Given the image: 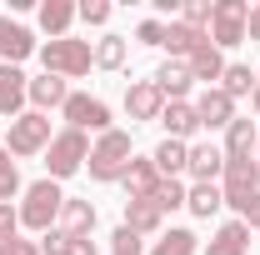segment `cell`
Masks as SVG:
<instances>
[{
    "label": "cell",
    "mask_w": 260,
    "mask_h": 255,
    "mask_svg": "<svg viewBox=\"0 0 260 255\" xmlns=\"http://www.w3.org/2000/svg\"><path fill=\"white\" fill-rule=\"evenodd\" d=\"M130 160H135V135L115 125V130H105V135H95L85 170H90V180L110 185V180H120V175L130 170Z\"/></svg>",
    "instance_id": "1"
},
{
    "label": "cell",
    "mask_w": 260,
    "mask_h": 255,
    "mask_svg": "<svg viewBox=\"0 0 260 255\" xmlns=\"http://www.w3.org/2000/svg\"><path fill=\"white\" fill-rule=\"evenodd\" d=\"M15 210H20V225L40 240L45 230H55V225H60V210H65L60 180H35V185H25V195H20V205H15Z\"/></svg>",
    "instance_id": "2"
},
{
    "label": "cell",
    "mask_w": 260,
    "mask_h": 255,
    "mask_svg": "<svg viewBox=\"0 0 260 255\" xmlns=\"http://www.w3.org/2000/svg\"><path fill=\"white\" fill-rule=\"evenodd\" d=\"M40 65H45V75L80 80V75H90V65H95V45H90V40H80V35L45 40V45H40Z\"/></svg>",
    "instance_id": "3"
},
{
    "label": "cell",
    "mask_w": 260,
    "mask_h": 255,
    "mask_svg": "<svg viewBox=\"0 0 260 255\" xmlns=\"http://www.w3.org/2000/svg\"><path fill=\"white\" fill-rule=\"evenodd\" d=\"M90 160V135L85 130H55V140L45 145V180H70L75 170H85Z\"/></svg>",
    "instance_id": "4"
},
{
    "label": "cell",
    "mask_w": 260,
    "mask_h": 255,
    "mask_svg": "<svg viewBox=\"0 0 260 255\" xmlns=\"http://www.w3.org/2000/svg\"><path fill=\"white\" fill-rule=\"evenodd\" d=\"M55 140V130H50V115H40V110H25V115H15L10 130H5V150L15 160H30V155H45V145Z\"/></svg>",
    "instance_id": "5"
},
{
    "label": "cell",
    "mask_w": 260,
    "mask_h": 255,
    "mask_svg": "<svg viewBox=\"0 0 260 255\" xmlns=\"http://www.w3.org/2000/svg\"><path fill=\"white\" fill-rule=\"evenodd\" d=\"M245 25H250V5L245 0H215V10H210V45H220V50H235V45H245Z\"/></svg>",
    "instance_id": "6"
},
{
    "label": "cell",
    "mask_w": 260,
    "mask_h": 255,
    "mask_svg": "<svg viewBox=\"0 0 260 255\" xmlns=\"http://www.w3.org/2000/svg\"><path fill=\"white\" fill-rule=\"evenodd\" d=\"M60 115H65V125L70 130H95V135H105V130H115V120H110V105L100 95H85V90H70V100L60 105Z\"/></svg>",
    "instance_id": "7"
},
{
    "label": "cell",
    "mask_w": 260,
    "mask_h": 255,
    "mask_svg": "<svg viewBox=\"0 0 260 255\" xmlns=\"http://www.w3.org/2000/svg\"><path fill=\"white\" fill-rule=\"evenodd\" d=\"M220 195H225V205L240 215V205L260 195V160H225V175H220Z\"/></svg>",
    "instance_id": "8"
},
{
    "label": "cell",
    "mask_w": 260,
    "mask_h": 255,
    "mask_svg": "<svg viewBox=\"0 0 260 255\" xmlns=\"http://www.w3.org/2000/svg\"><path fill=\"white\" fill-rule=\"evenodd\" d=\"M185 175H190L195 185H220V175H225V150H220V145H210V140H190Z\"/></svg>",
    "instance_id": "9"
},
{
    "label": "cell",
    "mask_w": 260,
    "mask_h": 255,
    "mask_svg": "<svg viewBox=\"0 0 260 255\" xmlns=\"http://www.w3.org/2000/svg\"><path fill=\"white\" fill-rule=\"evenodd\" d=\"M30 110V75L20 65H0V115H25Z\"/></svg>",
    "instance_id": "10"
},
{
    "label": "cell",
    "mask_w": 260,
    "mask_h": 255,
    "mask_svg": "<svg viewBox=\"0 0 260 255\" xmlns=\"http://www.w3.org/2000/svg\"><path fill=\"white\" fill-rule=\"evenodd\" d=\"M160 110H165V95L155 90V80H130V85H125V115H130V125L160 120Z\"/></svg>",
    "instance_id": "11"
},
{
    "label": "cell",
    "mask_w": 260,
    "mask_h": 255,
    "mask_svg": "<svg viewBox=\"0 0 260 255\" xmlns=\"http://www.w3.org/2000/svg\"><path fill=\"white\" fill-rule=\"evenodd\" d=\"M195 105V120H200V130H225L230 120H235V100L220 90V85H210V90H200V95L190 100Z\"/></svg>",
    "instance_id": "12"
},
{
    "label": "cell",
    "mask_w": 260,
    "mask_h": 255,
    "mask_svg": "<svg viewBox=\"0 0 260 255\" xmlns=\"http://www.w3.org/2000/svg\"><path fill=\"white\" fill-rule=\"evenodd\" d=\"M40 55V45H35V35L20 25V20H10V15H0V65H20Z\"/></svg>",
    "instance_id": "13"
},
{
    "label": "cell",
    "mask_w": 260,
    "mask_h": 255,
    "mask_svg": "<svg viewBox=\"0 0 260 255\" xmlns=\"http://www.w3.org/2000/svg\"><path fill=\"white\" fill-rule=\"evenodd\" d=\"M255 145H260V125L250 120V115H235V120L225 125V145H220L225 160H250Z\"/></svg>",
    "instance_id": "14"
},
{
    "label": "cell",
    "mask_w": 260,
    "mask_h": 255,
    "mask_svg": "<svg viewBox=\"0 0 260 255\" xmlns=\"http://www.w3.org/2000/svg\"><path fill=\"white\" fill-rule=\"evenodd\" d=\"M150 80H155V90H160L165 100H190V85H195V80H190V65H185V60H160Z\"/></svg>",
    "instance_id": "15"
},
{
    "label": "cell",
    "mask_w": 260,
    "mask_h": 255,
    "mask_svg": "<svg viewBox=\"0 0 260 255\" xmlns=\"http://www.w3.org/2000/svg\"><path fill=\"white\" fill-rule=\"evenodd\" d=\"M205 255H250V225L245 220L215 225V235L205 240Z\"/></svg>",
    "instance_id": "16"
},
{
    "label": "cell",
    "mask_w": 260,
    "mask_h": 255,
    "mask_svg": "<svg viewBox=\"0 0 260 255\" xmlns=\"http://www.w3.org/2000/svg\"><path fill=\"white\" fill-rule=\"evenodd\" d=\"M185 65H190V80H200V85L210 90V85H220V75H225L230 60H225V50H220V45H210V40H205V45H200Z\"/></svg>",
    "instance_id": "17"
},
{
    "label": "cell",
    "mask_w": 260,
    "mask_h": 255,
    "mask_svg": "<svg viewBox=\"0 0 260 255\" xmlns=\"http://www.w3.org/2000/svg\"><path fill=\"white\" fill-rule=\"evenodd\" d=\"M205 40H210V35L195 30V25H185V20H165V45L160 50H170V60H190Z\"/></svg>",
    "instance_id": "18"
},
{
    "label": "cell",
    "mask_w": 260,
    "mask_h": 255,
    "mask_svg": "<svg viewBox=\"0 0 260 255\" xmlns=\"http://www.w3.org/2000/svg\"><path fill=\"white\" fill-rule=\"evenodd\" d=\"M160 125H165V140H185V145H190V135L200 130V120H195V105H190V100H165Z\"/></svg>",
    "instance_id": "19"
},
{
    "label": "cell",
    "mask_w": 260,
    "mask_h": 255,
    "mask_svg": "<svg viewBox=\"0 0 260 255\" xmlns=\"http://www.w3.org/2000/svg\"><path fill=\"white\" fill-rule=\"evenodd\" d=\"M65 100H70V80H60V75H35L30 80V110L50 115V110H60Z\"/></svg>",
    "instance_id": "20"
},
{
    "label": "cell",
    "mask_w": 260,
    "mask_h": 255,
    "mask_svg": "<svg viewBox=\"0 0 260 255\" xmlns=\"http://www.w3.org/2000/svg\"><path fill=\"white\" fill-rule=\"evenodd\" d=\"M120 185H125V200H145V195L160 185L155 160H150V155H135V160H130V170L120 175Z\"/></svg>",
    "instance_id": "21"
},
{
    "label": "cell",
    "mask_w": 260,
    "mask_h": 255,
    "mask_svg": "<svg viewBox=\"0 0 260 255\" xmlns=\"http://www.w3.org/2000/svg\"><path fill=\"white\" fill-rule=\"evenodd\" d=\"M35 15H40V30L50 35V40H65L70 25H75V5H70V0H40Z\"/></svg>",
    "instance_id": "22"
},
{
    "label": "cell",
    "mask_w": 260,
    "mask_h": 255,
    "mask_svg": "<svg viewBox=\"0 0 260 255\" xmlns=\"http://www.w3.org/2000/svg\"><path fill=\"white\" fill-rule=\"evenodd\" d=\"M195 250H200V235L185 230V225H170L145 245V255H195Z\"/></svg>",
    "instance_id": "23"
},
{
    "label": "cell",
    "mask_w": 260,
    "mask_h": 255,
    "mask_svg": "<svg viewBox=\"0 0 260 255\" xmlns=\"http://www.w3.org/2000/svg\"><path fill=\"white\" fill-rule=\"evenodd\" d=\"M100 220V210L90 200H80V195H65V210H60V230L65 235H90Z\"/></svg>",
    "instance_id": "24"
},
{
    "label": "cell",
    "mask_w": 260,
    "mask_h": 255,
    "mask_svg": "<svg viewBox=\"0 0 260 255\" xmlns=\"http://www.w3.org/2000/svg\"><path fill=\"white\" fill-rule=\"evenodd\" d=\"M120 225H130V230L145 240V235H160L165 230V215L155 210V200H125V220Z\"/></svg>",
    "instance_id": "25"
},
{
    "label": "cell",
    "mask_w": 260,
    "mask_h": 255,
    "mask_svg": "<svg viewBox=\"0 0 260 255\" xmlns=\"http://www.w3.org/2000/svg\"><path fill=\"white\" fill-rule=\"evenodd\" d=\"M150 160H155V170H160L165 180H180V175H185V160H190V145H185V140H160V145L150 150Z\"/></svg>",
    "instance_id": "26"
},
{
    "label": "cell",
    "mask_w": 260,
    "mask_h": 255,
    "mask_svg": "<svg viewBox=\"0 0 260 255\" xmlns=\"http://www.w3.org/2000/svg\"><path fill=\"white\" fill-rule=\"evenodd\" d=\"M185 210H190L195 220H215V215L225 210V195H220V185H190V195H185Z\"/></svg>",
    "instance_id": "27"
},
{
    "label": "cell",
    "mask_w": 260,
    "mask_h": 255,
    "mask_svg": "<svg viewBox=\"0 0 260 255\" xmlns=\"http://www.w3.org/2000/svg\"><path fill=\"white\" fill-rule=\"evenodd\" d=\"M255 70H250V65H240V60H230L225 65V75H220V90H225L230 100H250L255 95Z\"/></svg>",
    "instance_id": "28"
},
{
    "label": "cell",
    "mask_w": 260,
    "mask_h": 255,
    "mask_svg": "<svg viewBox=\"0 0 260 255\" xmlns=\"http://www.w3.org/2000/svg\"><path fill=\"white\" fill-rule=\"evenodd\" d=\"M125 55H130L125 35H100L95 40V65L100 70H125Z\"/></svg>",
    "instance_id": "29"
},
{
    "label": "cell",
    "mask_w": 260,
    "mask_h": 255,
    "mask_svg": "<svg viewBox=\"0 0 260 255\" xmlns=\"http://www.w3.org/2000/svg\"><path fill=\"white\" fill-rule=\"evenodd\" d=\"M185 195H190V185H185V180H165V175H160V185L145 195V200H155V210H160V215H170V210H180V205H185Z\"/></svg>",
    "instance_id": "30"
},
{
    "label": "cell",
    "mask_w": 260,
    "mask_h": 255,
    "mask_svg": "<svg viewBox=\"0 0 260 255\" xmlns=\"http://www.w3.org/2000/svg\"><path fill=\"white\" fill-rule=\"evenodd\" d=\"M15 195H25V180H20V165L10 160V150L0 145V205H15Z\"/></svg>",
    "instance_id": "31"
},
{
    "label": "cell",
    "mask_w": 260,
    "mask_h": 255,
    "mask_svg": "<svg viewBox=\"0 0 260 255\" xmlns=\"http://www.w3.org/2000/svg\"><path fill=\"white\" fill-rule=\"evenodd\" d=\"M110 15H115V10H110V0H80V5H75V20H85V25H110Z\"/></svg>",
    "instance_id": "32"
},
{
    "label": "cell",
    "mask_w": 260,
    "mask_h": 255,
    "mask_svg": "<svg viewBox=\"0 0 260 255\" xmlns=\"http://www.w3.org/2000/svg\"><path fill=\"white\" fill-rule=\"evenodd\" d=\"M110 255H145V240H140L130 225H115V235H110Z\"/></svg>",
    "instance_id": "33"
},
{
    "label": "cell",
    "mask_w": 260,
    "mask_h": 255,
    "mask_svg": "<svg viewBox=\"0 0 260 255\" xmlns=\"http://www.w3.org/2000/svg\"><path fill=\"white\" fill-rule=\"evenodd\" d=\"M210 0H190V5H180V20L185 25H195V30H210Z\"/></svg>",
    "instance_id": "34"
},
{
    "label": "cell",
    "mask_w": 260,
    "mask_h": 255,
    "mask_svg": "<svg viewBox=\"0 0 260 255\" xmlns=\"http://www.w3.org/2000/svg\"><path fill=\"white\" fill-rule=\"evenodd\" d=\"M135 40L140 45H165V20H140L135 25Z\"/></svg>",
    "instance_id": "35"
},
{
    "label": "cell",
    "mask_w": 260,
    "mask_h": 255,
    "mask_svg": "<svg viewBox=\"0 0 260 255\" xmlns=\"http://www.w3.org/2000/svg\"><path fill=\"white\" fill-rule=\"evenodd\" d=\"M15 235H20V210L0 205V240H15Z\"/></svg>",
    "instance_id": "36"
},
{
    "label": "cell",
    "mask_w": 260,
    "mask_h": 255,
    "mask_svg": "<svg viewBox=\"0 0 260 255\" xmlns=\"http://www.w3.org/2000/svg\"><path fill=\"white\" fill-rule=\"evenodd\" d=\"M65 240H70V235H65L60 225L45 230V235H40V255H65Z\"/></svg>",
    "instance_id": "37"
},
{
    "label": "cell",
    "mask_w": 260,
    "mask_h": 255,
    "mask_svg": "<svg viewBox=\"0 0 260 255\" xmlns=\"http://www.w3.org/2000/svg\"><path fill=\"white\" fill-rule=\"evenodd\" d=\"M0 255H40V240H25V235H15V240H0Z\"/></svg>",
    "instance_id": "38"
},
{
    "label": "cell",
    "mask_w": 260,
    "mask_h": 255,
    "mask_svg": "<svg viewBox=\"0 0 260 255\" xmlns=\"http://www.w3.org/2000/svg\"><path fill=\"white\" fill-rule=\"evenodd\" d=\"M65 255H100V250H95L90 235H70V240H65Z\"/></svg>",
    "instance_id": "39"
},
{
    "label": "cell",
    "mask_w": 260,
    "mask_h": 255,
    "mask_svg": "<svg viewBox=\"0 0 260 255\" xmlns=\"http://www.w3.org/2000/svg\"><path fill=\"white\" fill-rule=\"evenodd\" d=\"M235 220H245L250 230H260V195H250V200L240 205V215H235Z\"/></svg>",
    "instance_id": "40"
},
{
    "label": "cell",
    "mask_w": 260,
    "mask_h": 255,
    "mask_svg": "<svg viewBox=\"0 0 260 255\" xmlns=\"http://www.w3.org/2000/svg\"><path fill=\"white\" fill-rule=\"evenodd\" d=\"M245 40H260V5H250V25H245Z\"/></svg>",
    "instance_id": "41"
},
{
    "label": "cell",
    "mask_w": 260,
    "mask_h": 255,
    "mask_svg": "<svg viewBox=\"0 0 260 255\" xmlns=\"http://www.w3.org/2000/svg\"><path fill=\"white\" fill-rule=\"evenodd\" d=\"M250 110L260 115V80H255V95H250Z\"/></svg>",
    "instance_id": "42"
},
{
    "label": "cell",
    "mask_w": 260,
    "mask_h": 255,
    "mask_svg": "<svg viewBox=\"0 0 260 255\" xmlns=\"http://www.w3.org/2000/svg\"><path fill=\"white\" fill-rule=\"evenodd\" d=\"M255 160H260V145H255Z\"/></svg>",
    "instance_id": "43"
},
{
    "label": "cell",
    "mask_w": 260,
    "mask_h": 255,
    "mask_svg": "<svg viewBox=\"0 0 260 255\" xmlns=\"http://www.w3.org/2000/svg\"><path fill=\"white\" fill-rule=\"evenodd\" d=\"M255 75H260V70H255Z\"/></svg>",
    "instance_id": "44"
}]
</instances>
